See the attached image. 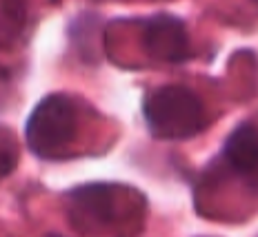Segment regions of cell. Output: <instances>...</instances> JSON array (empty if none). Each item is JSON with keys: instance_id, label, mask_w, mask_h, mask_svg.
<instances>
[{"instance_id": "277c9868", "label": "cell", "mask_w": 258, "mask_h": 237, "mask_svg": "<svg viewBox=\"0 0 258 237\" xmlns=\"http://www.w3.org/2000/svg\"><path fill=\"white\" fill-rule=\"evenodd\" d=\"M72 211L80 213L87 222L109 224L118 215L120 191L109 184H89L72 193Z\"/></svg>"}, {"instance_id": "9c48e42d", "label": "cell", "mask_w": 258, "mask_h": 237, "mask_svg": "<svg viewBox=\"0 0 258 237\" xmlns=\"http://www.w3.org/2000/svg\"><path fill=\"white\" fill-rule=\"evenodd\" d=\"M49 237H58V235H49Z\"/></svg>"}, {"instance_id": "8992f818", "label": "cell", "mask_w": 258, "mask_h": 237, "mask_svg": "<svg viewBox=\"0 0 258 237\" xmlns=\"http://www.w3.org/2000/svg\"><path fill=\"white\" fill-rule=\"evenodd\" d=\"M16 164V142L5 129H0V177L7 175Z\"/></svg>"}, {"instance_id": "6da1fadb", "label": "cell", "mask_w": 258, "mask_h": 237, "mask_svg": "<svg viewBox=\"0 0 258 237\" xmlns=\"http://www.w3.org/2000/svg\"><path fill=\"white\" fill-rule=\"evenodd\" d=\"M149 131L160 140H187L205 129V106L191 89L165 84L156 89L143 106Z\"/></svg>"}, {"instance_id": "5b68a950", "label": "cell", "mask_w": 258, "mask_h": 237, "mask_svg": "<svg viewBox=\"0 0 258 237\" xmlns=\"http://www.w3.org/2000/svg\"><path fill=\"white\" fill-rule=\"evenodd\" d=\"M223 158L236 173L251 175L258 171V129L240 125L229 133L223 149Z\"/></svg>"}, {"instance_id": "3957f363", "label": "cell", "mask_w": 258, "mask_h": 237, "mask_svg": "<svg viewBox=\"0 0 258 237\" xmlns=\"http://www.w3.org/2000/svg\"><path fill=\"white\" fill-rule=\"evenodd\" d=\"M143 45L145 51L160 62L178 64L189 60L191 56L187 27L171 14H156L145 23Z\"/></svg>"}, {"instance_id": "ba28073f", "label": "cell", "mask_w": 258, "mask_h": 237, "mask_svg": "<svg viewBox=\"0 0 258 237\" xmlns=\"http://www.w3.org/2000/svg\"><path fill=\"white\" fill-rule=\"evenodd\" d=\"M251 3H256V5H258V0H251Z\"/></svg>"}, {"instance_id": "7a4b0ae2", "label": "cell", "mask_w": 258, "mask_h": 237, "mask_svg": "<svg viewBox=\"0 0 258 237\" xmlns=\"http://www.w3.org/2000/svg\"><path fill=\"white\" fill-rule=\"evenodd\" d=\"M78 133L76 104L62 93L42 98L27 120V144L42 160H60Z\"/></svg>"}, {"instance_id": "52a82bcc", "label": "cell", "mask_w": 258, "mask_h": 237, "mask_svg": "<svg viewBox=\"0 0 258 237\" xmlns=\"http://www.w3.org/2000/svg\"><path fill=\"white\" fill-rule=\"evenodd\" d=\"M9 27H7V23H5V18L3 16H0V45H5V40H7L9 38Z\"/></svg>"}]
</instances>
